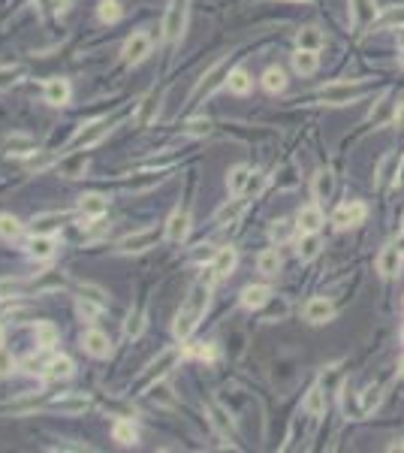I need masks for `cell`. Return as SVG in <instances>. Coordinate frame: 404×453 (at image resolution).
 Returning <instances> with one entry per match:
<instances>
[{
  "label": "cell",
  "mask_w": 404,
  "mask_h": 453,
  "mask_svg": "<svg viewBox=\"0 0 404 453\" xmlns=\"http://www.w3.org/2000/svg\"><path fill=\"white\" fill-rule=\"evenodd\" d=\"M209 293H211V284L202 281V278H200V281H196L193 287H190L185 305L178 308V314H175V323H172V332H175V338H178V342H187V338L193 336V329L200 327L205 308H209Z\"/></svg>",
  "instance_id": "obj_1"
},
{
  "label": "cell",
  "mask_w": 404,
  "mask_h": 453,
  "mask_svg": "<svg viewBox=\"0 0 404 453\" xmlns=\"http://www.w3.org/2000/svg\"><path fill=\"white\" fill-rule=\"evenodd\" d=\"M185 25H187V0H172L163 15V40L175 43L185 34Z\"/></svg>",
  "instance_id": "obj_2"
},
{
  "label": "cell",
  "mask_w": 404,
  "mask_h": 453,
  "mask_svg": "<svg viewBox=\"0 0 404 453\" xmlns=\"http://www.w3.org/2000/svg\"><path fill=\"white\" fill-rule=\"evenodd\" d=\"M401 109H404V94H395V91H386L383 97H380V103L371 109V115L368 121L375 127L380 124H386V121H392V118H399L401 115Z\"/></svg>",
  "instance_id": "obj_3"
},
{
  "label": "cell",
  "mask_w": 404,
  "mask_h": 453,
  "mask_svg": "<svg viewBox=\"0 0 404 453\" xmlns=\"http://www.w3.org/2000/svg\"><path fill=\"white\" fill-rule=\"evenodd\" d=\"M365 215H368V206L359 200H350V202H341V206L332 211V224L338 226V230H350V226H359L365 221Z\"/></svg>",
  "instance_id": "obj_4"
},
{
  "label": "cell",
  "mask_w": 404,
  "mask_h": 453,
  "mask_svg": "<svg viewBox=\"0 0 404 453\" xmlns=\"http://www.w3.org/2000/svg\"><path fill=\"white\" fill-rule=\"evenodd\" d=\"M320 97H323L329 106H347L362 97V85H353V82H332V85L320 88Z\"/></svg>",
  "instance_id": "obj_5"
},
{
  "label": "cell",
  "mask_w": 404,
  "mask_h": 453,
  "mask_svg": "<svg viewBox=\"0 0 404 453\" xmlns=\"http://www.w3.org/2000/svg\"><path fill=\"white\" fill-rule=\"evenodd\" d=\"M226 79H230V60H217V64H215V67H211L209 73L202 76V82H200V85L193 88V94H190V100L196 103V100H202V97H209L211 91H215L217 85H224Z\"/></svg>",
  "instance_id": "obj_6"
},
{
  "label": "cell",
  "mask_w": 404,
  "mask_h": 453,
  "mask_svg": "<svg viewBox=\"0 0 404 453\" xmlns=\"http://www.w3.org/2000/svg\"><path fill=\"white\" fill-rule=\"evenodd\" d=\"M151 51V36L145 34V30H136L133 36H127L124 49H121V58L127 60V64H139V60L148 58Z\"/></svg>",
  "instance_id": "obj_7"
},
{
  "label": "cell",
  "mask_w": 404,
  "mask_h": 453,
  "mask_svg": "<svg viewBox=\"0 0 404 453\" xmlns=\"http://www.w3.org/2000/svg\"><path fill=\"white\" fill-rule=\"evenodd\" d=\"M154 242H157V230L145 226V230L130 233V236L121 239V242H118V251H121V254H139V251H148Z\"/></svg>",
  "instance_id": "obj_8"
},
{
  "label": "cell",
  "mask_w": 404,
  "mask_h": 453,
  "mask_svg": "<svg viewBox=\"0 0 404 453\" xmlns=\"http://www.w3.org/2000/svg\"><path fill=\"white\" fill-rule=\"evenodd\" d=\"M82 347L91 353V357H97V360H106L112 353V342H109V336L100 329H88L85 336H82Z\"/></svg>",
  "instance_id": "obj_9"
},
{
  "label": "cell",
  "mask_w": 404,
  "mask_h": 453,
  "mask_svg": "<svg viewBox=\"0 0 404 453\" xmlns=\"http://www.w3.org/2000/svg\"><path fill=\"white\" fill-rule=\"evenodd\" d=\"M55 248H58V239L51 233H34V239L27 242V254L34 260H51L55 257Z\"/></svg>",
  "instance_id": "obj_10"
},
{
  "label": "cell",
  "mask_w": 404,
  "mask_h": 453,
  "mask_svg": "<svg viewBox=\"0 0 404 453\" xmlns=\"http://www.w3.org/2000/svg\"><path fill=\"white\" fill-rule=\"evenodd\" d=\"M109 130H112V121H109V118H100V121L88 124L85 130H82L79 136H75V142H73V146H75V148H91V146H97V142H100V139H103V136L109 133Z\"/></svg>",
  "instance_id": "obj_11"
},
{
  "label": "cell",
  "mask_w": 404,
  "mask_h": 453,
  "mask_svg": "<svg viewBox=\"0 0 404 453\" xmlns=\"http://www.w3.org/2000/svg\"><path fill=\"white\" fill-rule=\"evenodd\" d=\"M70 82L67 79H60V76H55V79H49L45 82V88H43V97H45V103L49 106H67L70 103Z\"/></svg>",
  "instance_id": "obj_12"
},
{
  "label": "cell",
  "mask_w": 404,
  "mask_h": 453,
  "mask_svg": "<svg viewBox=\"0 0 404 453\" xmlns=\"http://www.w3.org/2000/svg\"><path fill=\"white\" fill-rule=\"evenodd\" d=\"M332 314H335V308L326 297H314L305 302V321L308 323H326V321H332Z\"/></svg>",
  "instance_id": "obj_13"
},
{
  "label": "cell",
  "mask_w": 404,
  "mask_h": 453,
  "mask_svg": "<svg viewBox=\"0 0 404 453\" xmlns=\"http://www.w3.org/2000/svg\"><path fill=\"white\" fill-rule=\"evenodd\" d=\"M175 360H178V347H169V351H163V353H160V357L148 366V372H145L142 381H145V384H154L157 378H163V375L175 366Z\"/></svg>",
  "instance_id": "obj_14"
},
{
  "label": "cell",
  "mask_w": 404,
  "mask_h": 453,
  "mask_svg": "<svg viewBox=\"0 0 404 453\" xmlns=\"http://www.w3.org/2000/svg\"><path fill=\"white\" fill-rule=\"evenodd\" d=\"M190 233V215L185 209H175L169 215V221H166V239L169 242H185Z\"/></svg>",
  "instance_id": "obj_15"
},
{
  "label": "cell",
  "mask_w": 404,
  "mask_h": 453,
  "mask_svg": "<svg viewBox=\"0 0 404 453\" xmlns=\"http://www.w3.org/2000/svg\"><path fill=\"white\" fill-rule=\"evenodd\" d=\"M296 224H299V233H320V226L326 224L323 209H320V206H305V209H299Z\"/></svg>",
  "instance_id": "obj_16"
},
{
  "label": "cell",
  "mask_w": 404,
  "mask_h": 453,
  "mask_svg": "<svg viewBox=\"0 0 404 453\" xmlns=\"http://www.w3.org/2000/svg\"><path fill=\"white\" fill-rule=\"evenodd\" d=\"M399 266H401V248L399 245H386L383 251L377 254V272L383 278H392L395 272H399Z\"/></svg>",
  "instance_id": "obj_17"
},
{
  "label": "cell",
  "mask_w": 404,
  "mask_h": 453,
  "mask_svg": "<svg viewBox=\"0 0 404 453\" xmlns=\"http://www.w3.org/2000/svg\"><path fill=\"white\" fill-rule=\"evenodd\" d=\"M235 263H239L235 248H220V251L215 254V260H211V272H215L217 281H220V278H226V275H233Z\"/></svg>",
  "instance_id": "obj_18"
},
{
  "label": "cell",
  "mask_w": 404,
  "mask_h": 453,
  "mask_svg": "<svg viewBox=\"0 0 404 453\" xmlns=\"http://www.w3.org/2000/svg\"><path fill=\"white\" fill-rule=\"evenodd\" d=\"M269 299H272V287H265V284H250L241 290V305L250 308V312L263 308Z\"/></svg>",
  "instance_id": "obj_19"
},
{
  "label": "cell",
  "mask_w": 404,
  "mask_h": 453,
  "mask_svg": "<svg viewBox=\"0 0 404 453\" xmlns=\"http://www.w3.org/2000/svg\"><path fill=\"white\" fill-rule=\"evenodd\" d=\"M106 209H109V196H103V194H85L79 200L82 218H103Z\"/></svg>",
  "instance_id": "obj_20"
},
{
  "label": "cell",
  "mask_w": 404,
  "mask_h": 453,
  "mask_svg": "<svg viewBox=\"0 0 404 453\" xmlns=\"http://www.w3.org/2000/svg\"><path fill=\"white\" fill-rule=\"evenodd\" d=\"M34 338H36V345H40V351H51L60 338V329L51 321H40L34 327Z\"/></svg>",
  "instance_id": "obj_21"
},
{
  "label": "cell",
  "mask_w": 404,
  "mask_h": 453,
  "mask_svg": "<svg viewBox=\"0 0 404 453\" xmlns=\"http://www.w3.org/2000/svg\"><path fill=\"white\" fill-rule=\"evenodd\" d=\"M399 166H401V157L395 154V151H390L377 166V185L386 187L390 181H399Z\"/></svg>",
  "instance_id": "obj_22"
},
{
  "label": "cell",
  "mask_w": 404,
  "mask_h": 453,
  "mask_svg": "<svg viewBox=\"0 0 404 453\" xmlns=\"http://www.w3.org/2000/svg\"><path fill=\"white\" fill-rule=\"evenodd\" d=\"M88 405H91V399L82 396V393H70V396H60L51 402L55 411H64V414H82V411H88Z\"/></svg>",
  "instance_id": "obj_23"
},
{
  "label": "cell",
  "mask_w": 404,
  "mask_h": 453,
  "mask_svg": "<svg viewBox=\"0 0 404 453\" xmlns=\"http://www.w3.org/2000/svg\"><path fill=\"white\" fill-rule=\"evenodd\" d=\"M250 176H254V172H250V166H245V163L233 166L230 176H226V187H230V194H233V196H241V194H245Z\"/></svg>",
  "instance_id": "obj_24"
},
{
  "label": "cell",
  "mask_w": 404,
  "mask_h": 453,
  "mask_svg": "<svg viewBox=\"0 0 404 453\" xmlns=\"http://www.w3.org/2000/svg\"><path fill=\"white\" fill-rule=\"evenodd\" d=\"M296 45H299V49H308V51H320L326 45V36L320 27H302L299 34H296Z\"/></svg>",
  "instance_id": "obj_25"
},
{
  "label": "cell",
  "mask_w": 404,
  "mask_h": 453,
  "mask_svg": "<svg viewBox=\"0 0 404 453\" xmlns=\"http://www.w3.org/2000/svg\"><path fill=\"white\" fill-rule=\"evenodd\" d=\"M6 148H10V154H15V157H30L36 151V139L27 133H12L10 139H6Z\"/></svg>",
  "instance_id": "obj_26"
},
{
  "label": "cell",
  "mask_w": 404,
  "mask_h": 453,
  "mask_svg": "<svg viewBox=\"0 0 404 453\" xmlns=\"http://www.w3.org/2000/svg\"><path fill=\"white\" fill-rule=\"evenodd\" d=\"M317 67H320L317 51L299 49V51H296V55H293V70L299 73V76H314V73H317Z\"/></svg>",
  "instance_id": "obj_27"
},
{
  "label": "cell",
  "mask_w": 404,
  "mask_h": 453,
  "mask_svg": "<svg viewBox=\"0 0 404 453\" xmlns=\"http://www.w3.org/2000/svg\"><path fill=\"white\" fill-rule=\"evenodd\" d=\"M320 248H323V242H320L317 233H302L299 242H296V254H299V260H314L320 254Z\"/></svg>",
  "instance_id": "obj_28"
},
{
  "label": "cell",
  "mask_w": 404,
  "mask_h": 453,
  "mask_svg": "<svg viewBox=\"0 0 404 453\" xmlns=\"http://www.w3.org/2000/svg\"><path fill=\"white\" fill-rule=\"evenodd\" d=\"M296 233H299V224L289 221V218H281V221H274L269 226V236H272L274 245H284V242H289Z\"/></svg>",
  "instance_id": "obj_29"
},
{
  "label": "cell",
  "mask_w": 404,
  "mask_h": 453,
  "mask_svg": "<svg viewBox=\"0 0 404 453\" xmlns=\"http://www.w3.org/2000/svg\"><path fill=\"white\" fill-rule=\"evenodd\" d=\"M75 366L70 357H51L49 360V369H45V375L51 378V381H67V378H73Z\"/></svg>",
  "instance_id": "obj_30"
},
{
  "label": "cell",
  "mask_w": 404,
  "mask_h": 453,
  "mask_svg": "<svg viewBox=\"0 0 404 453\" xmlns=\"http://www.w3.org/2000/svg\"><path fill=\"white\" fill-rule=\"evenodd\" d=\"M226 88L233 91V94L245 97L250 88H254V79H250L248 70H241V67H235V70H230V79H226Z\"/></svg>",
  "instance_id": "obj_31"
},
{
  "label": "cell",
  "mask_w": 404,
  "mask_h": 453,
  "mask_svg": "<svg viewBox=\"0 0 404 453\" xmlns=\"http://www.w3.org/2000/svg\"><path fill=\"white\" fill-rule=\"evenodd\" d=\"M311 191H314V200H329L332 191H335V176H332L329 170H320L317 176H314Z\"/></svg>",
  "instance_id": "obj_32"
},
{
  "label": "cell",
  "mask_w": 404,
  "mask_h": 453,
  "mask_svg": "<svg viewBox=\"0 0 404 453\" xmlns=\"http://www.w3.org/2000/svg\"><path fill=\"white\" fill-rule=\"evenodd\" d=\"M263 88L269 91V94H281V91L287 88V73L281 70V67H269V70L263 73Z\"/></svg>",
  "instance_id": "obj_33"
},
{
  "label": "cell",
  "mask_w": 404,
  "mask_h": 453,
  "mask_svg": "<svg viewBox=\"0 0 404 453\" xmlns=\"http://www.w3.org/2000/svg\"><path fill=\"white\" fill-rule=\"evenodd\" d=\"M257 269H260L263 275H278V269H281V254H278V248H265V251L257 257Z\"/></svg>",
  "instance_id": "obj_34"
},
{
  "label": "cell",
  "mask_w": 404,
  "mask_h": 453,
  "mask_svg": "<svg viewBox=\"0 0 404 453\" xmlns=\"http://www.w3.org/2000/svg\"><path fill=\"white\" fill-rule=\"evenodd\" d=\"M70 211H60V215H40L34 221V233H51V230H58L64 221H70Z\"/></svg>",
  "instance_id": "obj_35"
},
{
  "label": "cell",
  "mask_w": 404,
  "mask_h": 453,
  "mask_svg": "<svg viewBox=\"0 0 404 453\" xmlns=\"http://www.w3.org/2000/svg\"><path fill=\"white\" fill-rule=\"evenodd\" d=\"M209 414H211V417H209V420H211V426H215L220 435H233V432H235V429H233V420L226 417V411H224V408L209 405Z\"/></svg>",
  "instance_id": "obj_36"
},
{
  "label": "cell",
  "mask_w": 404,
  "mask_h": 453,
  "mask_svg": "<svg viewBox=\"0 0 404 453\" xmlns=\"http://www.w3.org/2000/svg\"><path fill=\"white\" fill-rule=\"evenodd\" d=\"M112 435H115L118 444H136V438H139V432H136V426L130 420H118L112 426Z\"/></svg>",
  "instance_id": "obj_37"
},
{
  "label": "cell",
  "mask_w": 404,
  "mask_h": 453,
  "mask_svg": "<svg viewBox=\"0 0 404 453\" xmlns=\"http://www.w3.org/2000/svg\"><path fill=\"white\" fill-rule=\"evenodd\" d=\"M305 411L308 414H323L326 411V393L323 387H311L308 396H305Z\"/></svg>",
  "instance_id": "obj_38"
},
{
  "label": "cell",
  "mask_w": 404,
  "mask_h": 453,
  "mask_svg": "<svg viewBox=\"0 0 404 453\" xmlns=\"http://www.w3.org/2000/svg\"><path fill=\"white\" fill-rule=\"evenodd\" d=\"M21 236V221L15 215H0V239L12 242Z\"/></svg>",
  "instance_id": "obj_39"
},
{
  "label": "cell",
  "mask_w": 404,
  "mask_h": 453,
  "mask_svg": "<svg viewBox=\"0 0 404 453\" xmlns=\"http://www.w3.org/2000/svg\"><path fill=\"white\" fill-rule=\"evenodd\" d=\"M106 305H100V302H94V299H88V297H79V302H75V312H79V317H85V321L91 323L97 314L103 312Z\"/></svg>",
  "instance_id": "obj_40"
},
{
  "label": "cell",
  "mask_w": 404,
  "mask_h": 453,
  "mask_svg": "<svg viewBox=\"0 0 404 453\" xmlns=\"http://www.w3.org/2000/svg\"><path fill=\"white\" fill-rule=\"evenodd\" d=\"M100 21L103 25H115V21L121 19V3L118 0H100Z\"/></svg>",
  "instance_id": "obj_41"
},
{
  "label": "cell",
  "mask_w": 404,
  "mask_h": 453,
  "mask_svg": "<svg viewBox=\"0 0 404 453\" xmlns=\"http://www.w3.org/2000/svg\"><path fill=\"white\" fill-rule=\"evenodd\" d=\"M390 25H395V27H401V25H404V6L386 10V12L377 19V25H375V27H390Z\"/></svg>",
  "instance_id": "obj_42"
},
{
  "label": "cell",
  "mask_w": 404,
  "mask_h": 453,
  "mask_svg": "<svg viewBox=\"0 0 404 453\" xmlns=\"http://www.w3.org/2000/svg\"><path fill=\"white\" fill-rule=\"evenodd\" d=\"M241 211H245V202H241V200H235L233 202V206H224V209H220L217 211V218H215V221L217 224H226V221H239V215H241Z\"/></svg>",
  "instance_id": "obj_43"
},
{
  "label": "cell",
  "mask_w": 404,
  "mask_h": 453,
  "mask_svg": "<svg viewBox=\"0 0 404 453\" xmlns=\"http://www.w3.org/2000/svg\"><path fill=\"white\" fill-rule=\"evenodd\" d=\"M154 109H157V97H154V94H148V97L142 100V106H139V118H136V121H139L142 127H145V124H151V118H154Z\"/></svg>",
  "instance_id": "obj_44"
},
{
  "label": "cell",
  "mask_w": 404,
  "mask_h": 453,
  "mask_svg": "<svg viewBox=\"0 0 404 453\" xmlns=\"http://www.w3.org/2000/svg\"><path fill=\"white\" fill-rule=\"evenodd\" d=\"M142 329H145V312H136V314L127 317V323H124V332H127V336H130V338H139Z\"/></svg>",
  "instance_id": "obj_45"
},
{
  "label": "cell",
  "mask_w": 404,
  "mask_h": 453,
  "mask_svg": "<svg viewBox=\"0 0 404 453\" xmlns=\"http://www.w3.org/2000/svg\"><path fill=\"white\" fill-rule=\"evenodd\" d=\"M169 387H166V384H154V387H151V399H154V402H160V405H175V396H169Z\"/></svg>",
  "instance_id": "obj_46"
},
{
  "label": "cell",
  "mask_w": 404,
  "mask_h": 453,
  "mask_svg": "<svg viewBox=\"0 0 404 453\" xmlns=\"http://www.w3.org/2000/svg\"><path fill=\"white\" fill-rule=\"evenodd\" d=\"M82 297L100 302V305H109V299H106V290H103V287H97V284H82Z\"/></svg>",
  "instance_id": "obj_47"
},
{
  "label": "cell",
  "mask_w": 404,
  "mask_h": 453,
  "mask_svg": "<svg viewBox=\"0 0 404 453\" xmlns=\"http://www.w3.org/2000/svg\"><path fill=\"white\" fill-rule=\"evenodd\" d=\"M377 405H380V387H368L362 396V411L368 414L371 408H377Z\"/></svg>",
  "instance_id": "obj_48"
},
{
  "label": "cell",
  "mask_w": 404,
  "mask_h": 453,
  "mask_svg": "<svg viewBox=\"0 0 404 453\" xmlns=\"http://www.w3.org/2000/svg\"><path fill=\"white\" fill-rule=\"evenodd\" d=\"M209 130H211V121H209V118H193V121L187 124V133H190V136H205Z\"/></svg>",
  "instance_id": "obj_49"
},
{
  "label": "cell",
  "mask_w": 404,
  "mask_h": 453,
  "mask_svg": "<svg viewBox=\"0 0 404 453\" xmlns=\"http://www.w3.org/2000/svg\"><path fill=\"white\" fill-rule=\"evenodd\" d=\"M12 369H15V360H12V353L6 351L3 345H0V378L12 375Z\"/></svg>",
  "instance_id": "obj_50"
},
{
  "label": "cell",
  "mask_w": 404,
  "mask_h": 453,
  "mask_svg": "<svg viewBox=\"0 0 404 453\" xmlns=\"http://www.w3.org/2000/svg\"><path fill=\"white\" fill-rule=\"evenodd\" d=\"M21 281H15V278H3V281H0V299H6V297H15V293L21 290Z\"/></svg>",
  "instance_id": "obj_51"
},
{
  "label": "cell",
  "mask_w": 404,
  "mask_h": 453,
  "mask_svg": "<svg viewBox=\"0 0 404 453\" xmlns=\"http://www.w3.org/2000/svg\"><path fill=\"white\" fill-rule=\"evenodd\" d=\"M85 166H88L85 157H75L73 163H67V166H64V172H67V176H70V178H75V176H79V172H85Z\"/></svg>",
  "instance_id": "obj_52"
},
{
  "label": "cell",
  "mask_w": 404,
  "mask_h": 453,
  "mask_svg": "<svg viewBox=\"0 0 404 453\" xmlns=\"http://www.w3.org/2000/svg\"><path fill=\"white\" fill-rule=\"evenodd\" d=\"M263 185H265V176H260V172H254V176H250V181H248V187H245V194H260L263 191Z\"/></svg>",
  "instance_id": "obj_53"
},
{
  "label": "cell",
  "mask_w": 404,
  "mask_h": 453,
  "mask_svg": "<svg viewBox=\"0 0 404 453\" xmlns=\"http://www.w3.org/2000/svg\"><path fill=\"white\" fill-rule=\"evenodd\" d=\"M51 163V157L49 154H40V157H30L27 161V170H45V166Z\"/></svg>",
  "instance_id": "obj_54"
},
{
  "label": "cell",
  "mask_w": 404,
  "mask_h": 453,
  "mask_svg": "<svg viewBox=\"0 0 404 453\" xmlns=\"http://www.w3.org/2000/svg\"><path fill=\"white\" fill-rule=\"evenodd\" d=\"M40 6H49L51 12H64L67 10V0H40Z\"/></svg>",
  "instance_id": "obj_55"
},
{
  "label": "cell",
  "mask_w": 404,
  "mask_h": 453,
  "mask_svg": "<svg viewBox=\"0 0 404 453\" xmlns=\"http://www.w3.org/2000/svg\"><path fill=\"white\" fill-rule=\"evenodd\" d=\"M395 43H399V49H401V55H404V25L395 27Z\"/></svg>",
  "instance_id": "obj_56"
},
{
  "label": "cell",
  "mask_w": 404,
  "mask_h": 453,
  "mask_svg": "<svg viewBox=\"0 0 404 453\" xmlns=\"http://www.w3.org/2000/svg\"><path fill=\"white\" fill-rule=\"evenodd\" d=\"M395 185H401V187H404V157H401V166H399V181H395Z\"/></svg>",
  "instance_id": "obj_57"
},
{
  "label": "cell",
  "mask_w": 404,
  "mask_h": 453,
  "mask_svg": "<svg viewBox=\"0 0 404 453\" xmlns=\"http://www.w3.org/2000/svg\"><path fill=\"white\" fill-rule=\"evenodd\" d=\"M390 450H404V441H395V444H390Z\"/></svg>",
  "instance_id": "obj_58"
},
{
  "label": "cell",
  "mask_w": 404,
  "mask_h": 453,
  "mask_svg": "<svg viewBox=\"0 0 404 453\" xmlns=\"http://www.w3.org/2000/svg\"><path fill=\"white\" fill-rule=\"evenodd\" d=\"M399 369H401V375H404V357H401V362H399Z\"/></svg>",
  "instance_id": "obj_59"
},
{
  "label": "cell",
  "mask_w": 404,
  "mask_h": 453,
  "mask_svg": "<svg viewBox=\"0 0 404 453\" xmlns=\"http://www.w3.org/2000/svg\"><path fill=\"white\" fill-rule=\"evenodd\" d=\"M401 226H404V221H401Z\"/></svg>",
  "instance_id": "obj_60"
}]
</instances>
